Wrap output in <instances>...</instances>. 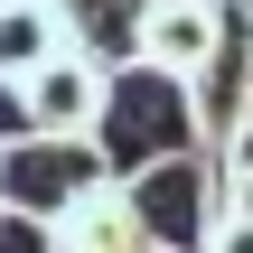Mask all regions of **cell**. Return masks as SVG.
Masks as SVG:
<instances>
[{"label":"cell","mask_w":253,"mask_h":253,"mask_svg":"<svg viewBox=\"0 0 253 253\" xmlns=\"http://www.w3.org/2000/svg\"><path fill=\"white\" fill-rule=\"evenodd\" d=\"M188 113H197V141H244V19L188 66Z\"/></svg>","instance_id":"6"},{"label":"cell","mask_w":253,"mask_h":253,"mask_svg":"<svg viewBox=\"0 0 253 253\" xmlns=\"http://www.w3.org/2000/svg\"><path fill=\"white\" fill-rule=\"evenodd\" d=\"M0 253H56L47 216H28V207H0Z\"/></svg>","instance_id":"10"},{"label":"cell","mask_w":253,"mask_h":253,"mask_svg":"<svg viewBox=\"0 0 253 253\" xmlns=\"http://www.w3.org/2000/svg\"><path fill=\"white\" fill-rule=\"evenodd\" d=\"M235 19H244V9H225V0H141V38H131V56L188 75V66L235 28Z\"/></svg>","instance_id":"5"},{"label":"cell","mask_w":253,"mask_h":253,"mask_svg":"<svg viewBox=\"0 0 253 253\" xmlns=\"http://www.w3.org/2000/svg\"><path fill=\"white\" fill-rule=\"evenodd\" d=\"M244 225H253L244 141H207V235H197V253H225V244H244Z\"/></svg>","instance_id":"7"},{"label":"cell","mask_w":253,"mask_h":253,"mask_svg":"<svg viewBox=\"0 0 253 253\" xmlns=\"http://www.w3.org/2000/svg\"><path fill=\"white\" fill-rule=\"evenodd\" d=\"M56 47H75L66 19H56V0H0V75H28Z\"/></svg>","instance_id":"8"},{"label":"cell","mask_w":253,"mask_h":253,"mask_svg":"<svg viewBox=\"0 0 253 253\" xmlns=\"http://www.w3.org/2000/svg\"><path fill=\"white\" fill-rule=\"evenodd\" d=\"M84 141L103 150V169H141V160H160V150H188V141H197L188 75L150 66V56H113V66H103V94H94Z\"/></svg>","instance_id":"1"},{"label":"cell","mask_w":253,"mask_h":253,"mask_svg":"<svg viewBox=\"0 0 253 253\" xmlns=\"http://www.w3.org/2000/svg\"><path fill=\"white\" fill-rule=\"evenodd\" d=\"M56 19H66V38L84 47V56H131V38H141V0H56Z\"/></svg>","instance_id":"9"},{"label":"cell","mask_w":253,"mask_h":253,"mask_svg":"<svg viewBox=\"0 0 253 253\" xmlns=\"http://www.w3.org/2000/svg\"><path fill=\"white\" fill-rule=\"evenodd\" d=\"M113 188H122L131 244H150V253H197V235H207V141L160 150V160H141V169H113Z\"/></svg>","instance_id":"2"},{"label":"cell","mask_w":253,"mask_h":253,"mask_svg":"<svg viewBox=\"0 0 253 253\" xmlns=\"http://www.w3.org/2000/svg\"><path fill=\"white\" fill-rule=\"evenodd\" d=\"M103 150L84 131H9L0 141V207H28V216H56L75 207L84 188H103Z\"/></svg>","instance_id":"3"},{"label":"cell","mask_w":253,"mask_h":253,"mask_svg":"<svg viewBox=\"0 0 253 253\" xmlns=\"http://www.w3.org/2000/svg\"><path fill=\"white\" fill-rule=\"evenodd\" d=\"M94 94H103V56H84V47H56V56H38L19 75L28 131H84L94 122Z\"/></svg>","instance_id":"4"},{"label":"cell","mask_w":253,"mask_h":253,"mask_svg":"<svg viewBox=\"0 0 253 253\" xmlns=\"http://www.w3.org/2000/svg\"><path fill=\"white\" fill-rule=\"evenodd\" d=\"M9 131H28V113H19V75H0V141Z\"/></svg>","instance_id":"11"}]
</instances>
